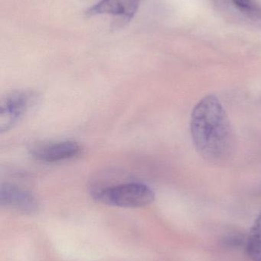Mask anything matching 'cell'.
Returning <instances> with one entry per match:
<instances>
[{
	"label": "cell",
	"instance_id": "cell-1",
	"mask_svg": "<svg viewBox=\"0 0 261 261\" xmlns=\"http://www.w3.org/2000/svg\"><path fill=\"white\" fill-rule=\"evenodd\" d=\"M193 144L198 153L210 162L228 161L235 150V135L222 102L209 94L193 109L190 121Z\"/></svg>",
	"mask_w": 261,
	"mask_h": 261
},
{
	"label": "cell",
	"instance_id": "cell-2",
	"mask_svg": "<svg viewBox=\"0 0 261 261\" xmlns=\"http://www.w3.org/2000/svg\"><path fill=\"white\" fill-rule=\"evenodd\" d=\"M98 202L113 206L139 208L150 205L154 201L153 190L145 184L127 182L113 187L95 189L92 192Z\"/></svg>",
	"mask_w": 261,
	"mask_h": 261
},
{
	"label": "cell",
	"instance_id": "cell-3",
	"mask_svg": "<svg viewBox=\"0 0 261 261\" xmlns=\"http://www.w3.org/2000/svg\"><path fill=\"white\" fill-rule=\"evenodd\" d=\"M38 98L32 91H15L7 95L0 103V132L13 128L20 119L35 107Z\"/></svg>",
	"mask_w": 261,
	"mask_h": 261
},
{
	"label": "cell",
	"instance_id": "cell-4",
	"mask_svg": "<svg viewBox=\"0 0 261 261\" xmlns=\"http://www.w3.org/2000/svg\"><path fill=\"white\" fill-rule=\"evenodd\" d=\"M82 148L76 141H61L33 146L30 153L38 161L55 163L72 159L81 153Z\"/></svg>",
	"mask_w": 261,
	"mask_h": 261
},
{
	"label": "cell",
	"instance_id": "cell-5",
	"mask_svg": "<svg viewBox=\"0 0 261 261\" xmlns=\"http://www.w3.org/2000/svg\"><path fill=\"white\" fill-rule=\"evenodd\" d=\"M0 204L26 214H32L38 208V201L32 193L11 184H2Z\"/></svg>",
	"mask_w": 261,
	"mask_h": 261
},
{
	"label": "cell",
	"instance_id": "cell-6",
	"mask_svg": "<svg viewBox=\"0 0 261 261\" xmlns=\"http://www.w3.org/2000/svg\"><path fill=\"white\" fill-rule=\"evenodd\" d=\"M140 0H101L87 11V16L110 15L130 20L139 8Z\"/></svg>",
	"mask_w": 261,
	"mask_h": 261
},
{
	"label": "cell",
	"instance_id": "cell-7",
	"mask_svg": "<svg viewBox=\"0 0 261 261\" xmlns=\"http://www.w3.org/2000/svg\"><path fill=\"white\" fill-rule=\"evenodd\" d=\"M248 252L253 261H261V213L256 219L250 232Z\"/></svg>",
	"mask_w": 261,
	"mask_h": 261
},
{
	"label": "cell",
	"instance_id": "cell-8",
	"mask_svg": "<svg viewBox=\"0 0 261 261\" xmlns=\"http://www.w3.org/2000/svg\"><path fill=\"white\" fill-rule=\"evenodd\" d=\"M234 4L244 12L254 13L258 10L254 0H232Z\"/></svg>",
	"mask_w": 261,
	"mask_h": 261
}]
</instances>
